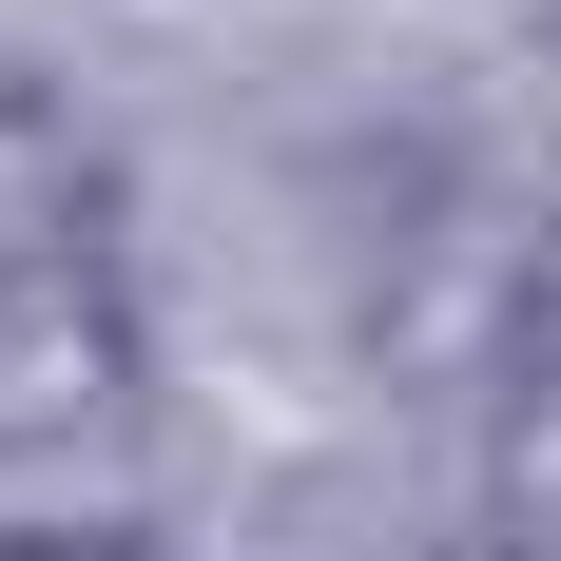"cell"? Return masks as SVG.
Wrapping results in <instances>:
<instances>
[{
	"instance_id": "obj_1",
	"label": "cell",
	"mask_w": 561,
	"mask_h": 561,
	"mask_svg": "<svg viewBox=\"0 0 561 561\" xmlns=\"http://www.w3.org/2000/svg\"><path fill=\"white\" fill-rule=\"evenodd\" d=\"M388 368L407 388H465V407H504L523 368L561 348V214L542 194H446L426 232H388Z\"/></svg>"
},
{
	"instance_id": "obj_2",
	"label": "cell",
	"mask_w": 561,
	"mask_h": 561,
	"mask_svg": "<svg viewBox=\"0 0 561 561\" xmlns=\"http://www.w3.org/2000/svg\"><path fill=\"white\" fill-rule=\"evenodd\" d=\"M116 407H136V290H116L98 252H39V272H0V465L98 446Z\"/></svg>"
},
{
	"instance_id": "obj_3",
	"label": "cell",
	"mask_w": 561,
	"mask_h": 561,
	"mask_svg": "<svg viewBox=\"0 0 561 561\" xmlns=\"http://www.w3.org/2000/svg\"><path fill=\"white\" fill-rule=\"evenodd\" d=\"M465 504H484V561H561V348L504 407H465Z\"/></svg>"
},
{
	"instance_id": "obj_4",
	"label": "cell",
	"mask_w": 561,
	"mask_h": 561,
	"mask_svg": "<svg viewBox=\"0 0 561 561\" xmlns=\"http://www.w3.org/2000/svg\"><path fill=\"white\" fill-rule=\"evenodd\" d=\"M39 252H98V136L39 78H0V272H39Z\"/></svg>"
},
{
	"instance_id": "obj_5",
	"label": "cell",
	"mask_w": 561,
	"mask_h": 561,
	"mask_svg": "<svg viewBox=\"0 0 561 561\" xmlns=\"http://www.w3.org/2000/svg\"><path fill=\"white\" fill-rule=\"evenodd\" d=\"M0 561H174L156 523H39V542H0Z\"/></svg>"
}]
</instances>
